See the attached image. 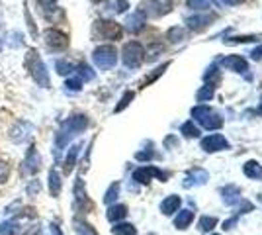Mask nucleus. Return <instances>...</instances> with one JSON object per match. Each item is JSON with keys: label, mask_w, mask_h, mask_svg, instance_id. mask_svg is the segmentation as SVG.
<instances>
[{"label": "nucleus", "mask_w": 262, "mask_h": 235, "mask_svg": "<svg viewBox=\"0 0 262 235\" xmlns=\"http://www.w3.org/2000/svg\"><path fill=\"white\" fill-rule=\"evenodd\" d=\"M90 2H94V4H100V2H106V0H90Z\"/></svg>", "instance_id": "obj_49"}, {"label": "nucleus", "mask_w": 262, "mask_h": 235, "mask_svg": "<svg viewBox=\"0 0 262 235\" xmlns=\"http://www.w3.org/2000/svg\"><path fill=\"white\" fill-rule=\"evenodd\" d=\"M143 28H145V18H143L139 12H135L133 16L127 18V30L133 32V34H139Z\"/></svg>", "instance_id": "obj_18"}, {"label": "nucleus", "mask_w": 262, "mask_h": 235, "mask_svg": "<svg viewBox=\"0 0 262 235\" xmlns=\"http://www.w3.org/2000/svg\"><path fill=\"white\" fill-rule=\"evenodd\" d=\"M127 8H129L127 0H116V12H125Z\"/></svg>", "instance_id": "obj_40"}, {"label": "nucleus", "mask_w": 262, "mask_h": 235, "mask_svg": "<svg viewBox=\"0 0 262 235\" xmlns=\"http://www.w3.org/2000/svg\"><path fill=\"white\" fill-rule=\"evenodd\" d=\"M223 4H227V6H235V4H241L243 0H221Z\"/></svg>", "instance_id": "obj_47"}, {"label": "nucleus", "mask_w": 262, "mask_h": 235, "mask_svg": "<svg viewBox=\"0 0 262 235\" xmlns=\"http://www.w3.org/2000/svg\"><path fill=\"white\" fill-rule=\"evenodd\" d=\"M258 112H260V114H262V106H260V110H258Z\"/></svg>", "instance_id": "obj_50"}, {"label": "nucleus", "mask_w": 262, "mask_h": 235, "mask_svg": "<svg viewBox=\"0 0 262 235\" xmlns=\"http://www.w3.org/2000/svg\"><path fill=\"white\" fill-rule=\"evenodd\" d=\"M65 87H67V90H73V92H78V90L82 89V80L80 78H69L65 82Z\"/></svg>", "instance_id": "obj_36"}, {"label": "nucleus", "mask_w": 262, "mask_h": 235, "mask_svg": "<svg viewBox=\"0 0 262 235\" xmlns=\"http://www.w3.org/2000/svg\"><path fill=\"white\" fill-rule=\"evenodd\" d=\"M80 153V143L78 145H73L69 149V153H67V159H65V175L69 173H73V168L77 165V157Z\"/></svg>", "instance_id": "obj_17"}, {"label": "nucleus", "mask_w": 262, "mask_h": 235, "mask_svg": "<svg viewBox=\"0 0 262 235\" xmlns=\"http://www.w3.org/2000/svg\"><path fill=\"white\" fill-rule=\"evenodd\" d=\"M37 192H39V182H37V180H33L32 184L28 186V194H37Z\"/></svg>", "instance_id": "obj_43"}, {"label": "nucleus", "mask_w": 262, "mask_h": 235, "mask_svg": "<svg viewBox=\"0 0 262 235\" xmlns=\"http://www.w3.org/2000/svg\"><path fill=\"white\" fill-rule=\"evenodd\" d=\"M252 59H254V61H260L262 59V45L260 47H256V49H252Z\"/></svg>", "instance_id": "obj_44"}, {"label": "nucleus", "mask_w": 262, "mask_h": 235, "mask_svg": "<svg viewBox=\"0 0 262 235\" xmlns=\"http://www.w3.org/2000/svg\"><path fill=\"white\" fill-rule=\"evenodd\" d=\"M39 165H41L39 153H37L35 145H32V147H30V151H28V155H26V159H24L22 175H26V177H32V175H35V173L39 170Z\"/></svg>", "instance_id": "obj_9"}, {"label": "nucleus", "mask_w": 262, "mask_h": 235, "mask_svg": "<svg viewBox=\"0 0 262 235\" xmlns=\"http://www.w3.org/2000/svg\"><path fill=\"white\" fill-rule=\"evenodd\" d=\"M92 59H94V65L98 69L108 71V69H112L118 63V51H116L114 45H100V47L94 49Z\"/></svg>", "instance_id": "obj_3"}, {"label": "nucleus", "mask_w": 262, "mask_h": 235, "mask_svg": "<svg viewBox=\"0 0 262 235\" xmlns=\"http://www.w3.org/2000/svg\"><path fill=\"white\" fill-rule=\"evenodd\" d=\"M26 20H28V28H30V32H32L33 35H37V28H35V24H33V20L30 18V12L26 10Z\"/></svg>", "instance_id": "obj_42"}, {"label": "nucleus", "mask_w": 262, "mask_h": 235, "mask_svg": "<svg viewBox=\"0 0 262 235\" xmlns=\"http://www.w3.org/2000/svg\"><path fill=\"white\" fill-rule=\"evenodd\" d=\"M121 59L125 63V67L137 69L145 59V47L139 41H129V44L123 45V51H121Z\"/></svg>", "instance_id": "obj_4"}, {"label": "nucleus", "mask_w": 262, "mask_h": 235, "mask_svg": "<svg viewBox=\"0 0 262 235\" xmlns=\"http://www.w3.org/2000/svg\"><path fill=\"white\" fill-rule=\"evenodd\" d=\"M213 20H215V14H194V16H190V18L186 20V24H188V28H190V30L200 32V30L208 28Z\"/></svg>", "instance_id": "obj_13"}, {"label": "nucleus", "mask_w": 262, "mask_h": 235, "mask_svg": "<svg viewBox=\"0 0 262 235\" xmlns=\"http://www.w3.org/2000/svg\"><path fill=\"white\" fill-rule=\"evenodd\" d=\"M206 180H208V173H206V170H202V168H194V170H190V177L186 179L184 186H190L192 182L202 184V182H206Z\"/></svg>", "instance_id": "obj_22"}, {"label": "nucleus", "mask_w": 262, "mask_h": 235, "mask_svg": "<svg viewBox=\"0 0 262 235\" xmlns=\"http://www.w3.org/2000/svg\"><path fill=\"white\" fill-rule=\"evenodd\" d=\"M170 67V61H166V63H163V65H161V67L159 69H155L153 73H151V75H149V77H145V80H143L141 82V87L143 89H145V87H149V84H151V82H153V80H157V78L161 77V75H163L164 71H166V69Z\"/></svg>", "instance_id": "obj_23"}, {"label": "nucleus", "mask_w": 262, "mask_h": 235, "mask_svg": "<svg viewBox=\"0 0 262 235\" xmlns=\"http://www.w3.org/2000/svg\"><path fill=\"white\" fill-rule=\"evenodd\" d=\"M166 39H170L172 44H182L186 39V32L182 28H170L168 34H166Z\"/></svg>", "instance_id": "obj_25"}, {"label": "nucleus", "mask_w": 262, "mask_h": 235, "mask_svg": "<svg viewBox=\"0 0 262 235\" xmlns=\"http://www.w3.org/2000/svg\"><path fill=\"white\" fill-rule=\"evenodd\" d=\"M192 118L198 120L206 130H219L223 125V120L215 112H211L208 106H196V108H192Z\"/></svg>", "instance_id": "obj_5"}, {"label": "nucleus", "mask_w": 262, "mask_h": 235, "mask_svg": "<svg viewBox=\"0 0 262 235\" xmlns=\"http://www.w3.org/2000/svg\"><path fill=\"white\" fill-rule=\"evenodd\" d=\"M88 127V118L86 116H82V114H78V116H73V118H69L63 125H61V130L57 132L55 135V145L59 147H65L69 143V139L71 137H75L77 134L80 132H84Z\"/></svg>", "instance_id": "obj_1"}, {"label": "nucleus", "mask_w": 262, "mask_h": 235, "mask_svg": "<svg viewBox=\"0 0 262 235\" xmlns=\"http://www.w3.org/2000/svg\"><path fill=\"white\" fill-rule=\"evenodd\" d=\"M137 161H149V159H153V151H141V153H137L135 155Z\"/></svg>", "instance_id": "obj_41"}, {"label": "nucleus", "mask_w": 262, "mask_h": 235, "mask_svg": "<svg viewBox=\"0 0 262 235\" xmlns=\"http://www.w3.org/2000/svg\"><path fill=\"white\" fill-rule=\"evenodd\" d=\"M180 132H182L186 137H200V130L194 125V122H186L184 125H182V130H180Z\"/></svg>", "instance_id": "obj_30"}, {"label": "nucleus", "mask_w": 262, "mask_h": 235, "mask_svg": "<svg viewBox=\"0 0 262 235\" xmlns=\"http://www.w3.org/2000/svg\"><path fill=\"white\" fill-rule=\"evenodd\" d=\"M28 69H30V75L35 80L37 87L41 89H49L51 80H49V75H47V67L41 61V57L37 53V49H30L28 51Z\"/></svg>", "instance_id": "obj_2"}, {"label": "nucleus", "mask_w": 262, "mask_h": 235, "mask_svg": "<svg viewBox=\"0 0 262 235\" xmlns=\"http://www.w3.org/2000/svg\"><path fill=\"white\" fill-rule=\"evenodd\" d=\"M49 229H51V235H63V231L59 229V225L57 224H51L49 225Z\"/></svg>", "instance_id": "obj_46"}, {"label": "nucleus", "mask_w": 262, "mask_h": 235, "mask_svg": "<svg viewBox=\"0 0 262 235\" xmlns=\"http://www.w3.org/2000/svg\"><path fill=\"white\" fill-rule=\"evenodd\" d=\"M159 53H163V45H153V47H149L147 49V55H149V61H153V59H157L159 57Z\"/></svg>", "instance_id": "obj_38"}, {"label": "nucleus", "mask_w": 262, "mask_h": 235, "mask_svg": "<svg viewBox=\"0 0 262 235\" xmlns=\"http://www.w3.org/2000/svg\"><path fill=\"white\" fill-rule=\"evenodd\" d=\"M118 194H120V182H114V184L108 188V192H106L104 202H106V204H112V202L118 198Z\"/></svg>", "instance_id": "obj_29"}, {"label": "nucleus", "mask_w": 262, "mask_h": 235, "mask_svg": "<svg viewBox=\"0 0 262 235\" xmlns=\"http://www.w3.org/2000/svg\"><path fill=\"white\" fill-rule=\"evenodd\" d=\"M78 73H80V80H92L94 78V73H92V69L88 67V65H78V69H77Z\"/></svg>", "instance_id": "obj_35"}, {"label": "nucleus", "mask_w": 262, "mask_h": 235, "mask_svg": "<svg viewBox=\"0 0 262 235\" xmlns=\"http://www.w3.org/2000/svg\"><path fill=\"white\" fill-rule=\"evenodd\" d=\"M192 220H194V212H192V210H182V212H178V218L174 220V225L178 229H186L188 225L192 224Z\"/></svg>", "instance_id": "obj_21"}, {"label": "nucleus", "mask_w": 262, "mask_h": 235, "mask_svg": "<svg viewBox=\"0 0 262 235\" xmlns=\"http://www.w3.org/2000/svg\"><path fill=\"white\" fill-rule=\"evenodd\" d=\"M43 41H45V47H47L49 51L59 53V51H63V49L69 47V35L63 34V32L57 30V28H49V30H45Z\"/></svg>", "instance_id": "obj_7"}, {"label": "nucleus", "mask_w": 262, "mask_h": 235, "mask_svg": "<svg viewBox=\"0 0 262 235\" xmlns=\"http://www.w3.org/2000/svg\"><path fill=\"white\" fill-rule=\"evenodd\" d=\"M75 229H77L78 235H96V231H94L92 225H88L86 222H80V220L75 222Z\"/></svg>", "instance_id": "obj_27"}, {"label": "nucleus", "mask_w": 262, "mask_h": 235, "mask_svg": "<svg viewBox=\"0 0 262 235\" xmlns=\"http://www.w3.org/2000/svg\"><path fill=\"white\" fill-rule=\"evenodd\" d=\"M188 6L194 10H206L209 8V2L208 0H188Z\"/></svg>", "instance_id": "obj_37"}, {"label": "nucleus", "mask_w": 262, "mask_h": 235, "mask_svg": "<svg viewBox=\"0 0 262 235\" xmlns=\"http://www.w3.org/2000/svg\"><path fill=\"white\" fill-rule=\"evenodd\" d=\"M8 177H10V167L4 161H0V182H6Z\"/></svg>", "instance_id": "obj_39"}, {"label": "nucleus", "mask_w": 262, "mask_h": 235, "mask_svg": "<svg viewBox=\"0 0 262 235\" xmlns=\"http://www.w3.org/2000/svg\"><path fill=\"white\" fill-rule=\"evenodd\" d=\"M213 89H215L213 84H206L204 89H202V90H200V92H198V100H200V102L209 100V98L213 96Z\"/></svg>", "instance_id": "obj_32"}, {"label": "nucleus", "mask_w": 262, "mask_h": 235, "mask_svg": "<svg viewBox=\"0 0 262 235\" xmlns=\"http://www.w3.org/2000/svg\"><path fill=\"white\" fill-rule=\"evenodd\" d=\"M213 235H217V233H213Z\"/></svg>", "instance_id": "obj_52"}, {"label": "nucleus", "mask_w": 262, "mask_h": 235, "mask_svg": "<svg viewBox=\"0 0 262 235\" xmlns=\"http://www.w3.org/2000/svg\"><path fill=\"white\" fill-rule=\"evenodd\" d=\"M202 149L208 151V153H215V151H223V149H229V141L219 134H213L202 139Z\"/></svg>", "instance_id": "obj_11"}, {"label": "nucleus", "mask_w": 262, "mask_h": 235, "mask_svg": "<svg viewBox=\"0 0 262 235\" xmlns=\"http://www.w3.org/2000/svg\"><path fill=\"white\" fill-rule=\"evenodd\" d=\"M75 198H77V206L80 212L88 213L92 208H94V204L90 202V198L86 196V190H84V182L78 179L77 184H75Z\"/></svg>", "instance_id": "obj_12"}, {"label": "nucleus", "mask_w": 262, "mask_h": 235, "mask_svg": "<svg viewBox=\"0 0 262 235\" xmlns=\"http://www.w3.org/2000/svg\"><path fill=\"white\" fill-rule=\"evenodd\" d=\"M260 200H262V194H260Z\"/></svg>", "instance_id": "obj_51"}, {"label": "nucleus", "mask_w": 262, "mask_h": 235, "mask_svg": "<svg viewBox=\"0 0 262 235\" xmlns=\"http://www.w3.org/2000/svg\"><path fill=\"white\" fill-rule=\"evenodd\" d=\"M215 224H217V220H215V218L206 216V218H202V220H200V229H204V231H211V229L215 227Z\"/></svg>", "instance_id": "obj_34"}, {"label": "nucleus", "mask_w": 262, "mask_h": 235, "mask_svg": "<svg viewBox=\"0 0 262 235\" xmlns=\"http://www.w3.org/2000/svg\"><path fill=\"white\" fill-rule=\"evenodd\" d=\"M235 222H237V220L233 218V220H229V222H225V224H223V227H227V229H229L231 225H235Z\"/></svg>", "instance_id": "obj_48"}, {"label": "nucleus", "mask_w": 262, "mask_h": 235, "mask_svg": "<svg viewBox=\"0 0 262 235\" xmlns=\"http://www.w3.org/2000/svg\"><path fill=\"white\" fill-rule=\"evenodd\" d=\"M243 170H245V175H247L249 179H256V180L262 179V165H258L256 161H249V163L243 167Z\"/></svg>", "instance_id": "obj_20"}, {"label": "nucleus", "mask_w": 262, "mask_h": 235, "mask_svg": "<svg viewBox=\"0 0 262 235\" xmlns=\"http://www.w3.org/2000/svg\"><path fill=\"white\" fill-rule=\"evenodd\" d=\"M172 8V2L170 0H145L139 4V14L143 18L145 16H151V18H159V16H164L168 14Z\"/></svg>", "instance_id": "obj_6"}, {"label": "nucleus", "mask_w": 262, "mask_h": 235, "mask_svg": "<svg viewBox=\"0 0 262 235\" xmlns=\"http://www.w3.org/2000/svg\"><path fill=\"white\" fill-rule=\"evenodd\" d=\"M127 216V206L123 204H116V206H110L108 210V220L110 222H120Z\"/></svg>", "instance_id": "obj_19"}, {"label": "nucleus", "mask_w": 262, "mask_h": 235, "mask_svg": "<svg viewBox=\"0 0 262 235\" xmlns=\"http://www.w3.org/2000/svg\"><path fill=\"white\" fill-rule=\"evenodd\" d=\"M258 35H239V37H227L225 44L235 45V44H249V41H256Z\"/></svg>", "instance_id": "obj_28"}, {"label": "nucleus", "mask_w": 262, "mask_h": 235, "mask_svg": "<svg viewBox=\"0 0 262 235\" xmlns=\"http://www.w3.org/2000/svg\"><path fill=\"white\" fill-rule=\"evenodd\" d=\"M94 34L100 35L102 39H110V41H118L123 35L120 24L112 22V20H98L94 22Z\"/></svg>", "instance_id": "obj_8"}, {"label": "nucleus", "mask_w": 262, "mask_h": 235, "mask_svg": "<svg viewBox=\"0 0 262 235\" xmlns=\"http://www.w3.org/2000/svg\"><path fill=\"white\" fill-rule=\"evenodd\" d=\"M153 177H159L161 180L168 179V175L163 173V170H159L157 167H141L133 173V180H137V182H141V184H149Z\"/></svg>", "instance_id": "obj_10"}, {"label": "nucleus", "mask_w": 262, "mask_h": 235, "mask_svg": "<svg viewBox=\"0 0 262 235\" xmlns=\"http://www.w3.org/2000/svg\"><path fill=\"white\" fill-rule=\"evenodd\" d=\"M37 2H39L41 8H49V10L53 8V4H55V0H37Z\"/></svg>", "instance_id": "obj_45"}, {"label": "nucleus", "mask_w": 262, "mask_h": 235, "mask_svg": "<svg viewBox=\"0 0 262 235\" xmlns=\"http://www.w3.org/2000/svg\"><path fill=\"white\" fill-rule=\"evenodd\" d=\"M133 98H135V94H133V92H131V90H127V92H125V94H123V96H121L120 104H118V106H116V112H121V110H123V108H127V106H129V104H131V100H133Z\"/></svg>", "instance_id": "obj_31"}, {"label": "nucleus", "mask_w": 262, "mask_h": 235, "mask_svg": "<svg viewBox=\"0 0 262 235\" xmlns=\"http://www.w3.org/2000/svg\"><path fill=\"white\" fill-rule=\"evenodd\" d=\"M55 67H57V73H59V75H69L71 71H75V67H73L69 61H61V59L55 63Z\"/></svg>", "instance_id": "obj_33"}, {"label": "nucleus", "mask_w": 262, "mask_h": 235, "mask_svg": "<svg viewBox=\"0 0 262 235\" xmlns=\"http://www.w3.org/2000/svg\"><path fill=\"white\" fill-rule=\"evenodd\" d=\"M239 198H241V192L237 186H227V188L223 190V200L227 202V204H235Z\"/></svg>", "instance_id": "obj_26"}, {"label": "nucleus", "mask_w": 262, "mask_h": 235, "mask_svg": "<svg viewBox=\"0 0 262 235\" xmlns=\"http://www.w3.org/2000/svg\"><path fill=\"white\" fill-rule=\"evenodd\" d=\"M61 184H63V180L59 177V173L55 168H51L49 170V192H51L53 198H57L61 194Z\"/></svg>", "instance_id": "obj_16"}, {"label": "nucleus", "mask_w": 262, "mask_h": 235, "mask_svg": "<svg viewBox=\"0 0 262 235\" xmlns=\"http://www.w3.org/2000/svg\"><path fill=\"white\" fill-rule=\"evenodd\" d=\"M219 65H221V67H225V69H231V71H237V73H247V71H249L247 61H245L241 55L223 57V59H219Z\"/></svg>", "instance_id": "obj_14"}, {"label": "nucleus", "mask_w": 262, "mask_h": 235, "mask_svg": "<svg viewBox=\"0 0 262 235\" xmlns=\"http://www.w3.org/2000/svg\"><path fill=\"white\" fill-rule=\"evenodd\" d=\"M112 233L114 235H135L137 233V229H135V225H131V224H118L112 227Z\"/></svg>", "instance_id": "obj_24"}, {"label": "nucleus", "mask_w": 262, "mask_h": 235, "mask_svg": "<svg viewBox=\"0 0 262 235\" xmlns=\"http://www.w3.org/2000/svg\"><path fill=\"white\" fill-rule=\"evenodd\" d=\"M180 196H168L166 200H163V204H161V212L164 213V216H170V213L178 212V206H180Z\"/></svg>", "instance_id": "obj_15"}]
</instances>
